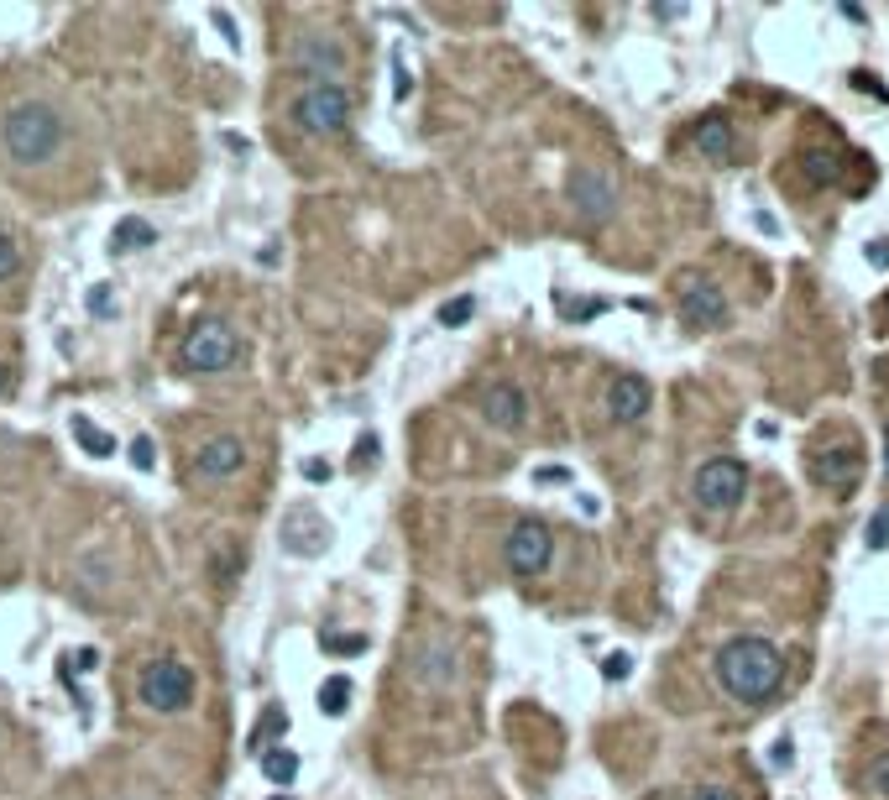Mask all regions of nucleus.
I'll list each match as a JSON object with an SVG mask.
<instances>
[{"mask_svg": "<svg viewBox=\"0 0 889 800\" xmlns=\"http://www.w3.org/2000/svg\"><path fill=\"white\" fill-rule=\"evenodd\" d=\"M806 476L822 487V492H837L848 497L858 487L863 476V450L853 434H837V445H832V434H816L811 445H806Z\"/></svg>", "mask_w": 889, "mask_h": 800, "instance_id": "obj_3", "label": "nucleus"}, {"mask_svg": "<svg viewBox=\"0 0 889 800\" xmlns=\"http://www.w3.org/2000/svg\"><path fill=\"white\" fill-rule=\"evenodd\" d=\"M293 121L314 131V136H336L340 126L351 121V94L340 90V84H314L293 100Z\"/></svg>", "mask_w": 889, "mask_h": 800, "instance_id": "obj_7", "label": "nucleus"}, {"mask_svg": "<svg viewBox=\"0 0 889 800\" xmlns=\"http://www.w3.org/2000/svg\"><path fill=\"white\" fill-rule=\"evenodd\" d=\"M319 644L330 648V654H362V648H367V633H336V628H325Z\"/></svg>", "mask_w": 889, "mask_h": 800, "instance_id": "obj_21", "label": "nucleus"}, {"mask_svg": "<svg viewBox=\"0 0 889 800\" xmlns=\"http://www.w3.org/2000/svg\"><path fill=\"white\" fill-rule=\"evenodd\" d=\"M534 482H539V487H565V482H571V471H565V465H539V471H534Z\"/></svg>", "mask_w": 889, "mask_h": 800, "instance_id": "obj_27", "label": "nucleus"}, {"mask_svg": "<svg viewBox=\"0 0 889 800\" xmlns=\"http://www.w3.org/2000/svg\"><path fill=\"white\" fill-rule=\"evenodd\" d=\"M262 774H267V785H293V774H299V753H288V748H267V753H262Z\"/></svg>", "mask_w": 889, "mask_h": 800, "instance_id": "obj_16", "label": "nucleus"}, {"mask_svg": "<svg viewBox=\"0 0 889 800\" xmlns=\"http://www.w3.org/2000/svg\"><path fill=\"white\" fill-rule=\"evenodd\" d=\"M717 685L743 701V707H759L769 701L774 691H780V680H785V654L759 639V633H743V639H728V644L717 648Z\"/></svg>", "mask_w": 889, "mask_h": 800, "instance_id": "obj_1", "label": "nucleus"}, {"mask_svg": "<svg viewBox=\"0 0 889 800\" xmlns=\"http://www.w3.org/2000/svg\"><path fill=\"white\" fill-rule=\"evenodd\" d=\"M879 314H885V330H889V293H885V304H879Z\"/></svg>", "mask_w": 889, "mask_h": 800, "instance_id": "obj_35", "label": "nucleus"}, {"mask_svg": "<svg viewBox=\"0 0 889 800\" xmlns=\"http://www.w3.org/2000/svg\"><path fill=\"white\" fill-rule=\"evenodd\" d=\"M74 439H79L90 456H110V450H116V439H110L105 430H94L90 419H74Z\"/></svg>", "mask_w": 889, "mask_h": 800, "instance_id": "obj_19", "label": "nucleus"}, {"mask_svg": "<svg viewBox=\"0 0 889 800\" xmlns=\"http://www.w3.org/2000/svg\"><path fill=\"white\" fill-rule=\"evenodd\" d=\"M800 173L822 188V184H832V178L842 173V157L832 152V147H806V152H800Z\"/></svg>", "mask_w": 889, "mask_h": 800, "instance_id": "obj_15", "label": "nucleus"}, {"mask_svg": "<svg viewBox=\"0 0 889 800\" xmlns=\"http://www.w3.org/2000/svg\"><path fill=\"white\" fill-rule=\"evenodd\" d=\"M236 356H241V340L236 330L225 325V319H205V325H194L184 340V351H179V361L188 371H225L236 367Z\"/></svg>", "mask_w": 889, "mask_h": 800, "instance_id": "obj_6", "label": "nucleus"}, {"mask_svg": "<svg viewBox=\"0 0 889 800\" xmlns=\"http://www.w3.org/2000/svg\"><path fill=\"white\" fill-rule=\"evenodd\" d=\"M853 90H874V94H879V100H889V90H885V84H874V79H868V74H853Z\"/></svg>", "mask_w": 889, "mask_h": 800, "instance_id": "obj_32", "label": "nucleus"}, {"mask_svg": "<svg viewBox=\"0 0 889 800\" xmlns=\"http://www.w3.org/2000/svg\"><path fill=\"white\" fill-rule=\"evenodd\" d=\"M523 413H528V398H523L513 382H492L487 393H482V419H487L492 430H519Z\"/></svg>", "mask_w": 889, "mask_h": 800, "instance_id": "obj_11", "label": "nucleus"}, {"mask_svg": "<svg viewBox=\"0 0 889 800\" xmlns=\"http://www.w3.org/2000/svg\"><path fill=\"white\" fill-rule=\"evenodd\" d=\"M277 800H288V796H277Z\"/></svg>", "mask_w": 889, "mask_h": 800, "instance_id": "obj_37", "label": "nucleus"}, {"mask_svg": "<svg viewBox=\"0 0 889 800\" xmlns=\"http://www.w3.org/2000/svg\"><path fill=\"white\" fill-rule=\"evenodd\" d=\"M345 707H351V680L330 675L325 685H319V711H325V717H340Z\"/></svg>", "mask_w": 889, "mask_h": 800, "instance_id": "obj_17", "label": "nucleus"}, {"mask_svg": "<svg viewBox=\"0 0 889 800\" xmlns=\"http://www.w3.org/2000/svg\"><path fill=\"white\" fill-rule=\"evenodd\" d=\"M471 314H476V299H471V293H460V299H450V304L440 309V325H445V330H460Z\"/></svg>", "mask_w": 889, "mask_h": 800, "instance_id": "obj_20", "label": "nucleus"}, {"mask_svg": "<svg viewBox=\"0 0 889 800\" xmlns=\"http://www.w3.org/2000/svg\"><path fill=\"white\" fill-rule=\"evenodd\" d=\"M241 461H246V450L236 445V439H210V445L194 456V465H199L205 476H236Z\"/></svg>", "mask_w": 889, "mask_h": 800, "instance_id": "obj_14", "label": "nucleus"}, {"mask_svg": "<svg viewBox=\"0 0 889 800\" xmlns=\"http://www.w3.org/2000/svg\"><path fill=\"white\" fill-rule=\"evenodd\" d=\"M675 299H680V319L685 325H696V330H717L722 319H728V299H722V288L702 273H685L675 283Z\"/></svg>", "mask_w": 889, "mask_h": 800, "instance_id": "obj_9", "label": "nucleus"}, {"mask_svg": "<svg viewBox=\"0 0 889 800\" xmlns=\"http://www.w3.org/2000/svg\"><path fill=\"white\" fill-rule=\"evenodd\" d=\"M131 465H136V471H153V465H157L153 439H131Z\"/></svg>", "mask_w": 889, "mask_h": 800, "instance_id": "obj_26", "label": "nucleus"}, {"mask_svg": "<svg viewBox=\"0 0 889 800\" xmlns=\"http://www.w3.org/2000/svg\"><path fill=\"white\" fill-rule=\"evenodd\" d=\"M0 142H5V157L11 162H22V168H37V162H48V157H58L63 147V116L53 105H42V100H27V105H16L5 126H0Z\"/></svg>", "mask_w": 889, "mask_h": 800, "instance_id": "obj_2", "label": "nucleus"}, {"mask_svg": "<svg viewBox=\"0 0 889 800\" xmlns=\"http://www.w3.org/2000/svg\"><path fill=\"white\" fill-rule=\"evenodd\" d=\"M874 267H889V241H868V251H863Z\"/></svg>", "mask_w": 889, "mask_h": 800, "instance_id": "obj_31", "label": "nucleus"}, {"mask_svg": "<svg viewBox=\"0 0 889 800\" xmlns=\"http://www.w3.org/2000/svg\"><path fill=\"white\" fill-rule=\"evenodd\" d=\"M868 785H874L879 796H889V748L874 759V764H868Z\"/></svg>", "mask_w": 889, "mask_h": 800, "instance_id": "obj_25", "label": "nucleus"}, {"mask_svg": "<svg viewBox=\"0 0 889 800\" xmlns=\"http://www.w3.org/2000/svg\"><path fill=\"white\" fill-rule=\"evenodd\" d=\"M649 382L639 377V371H623V377H613V387H607V413H613V424H639L649 413Z\"/></svg>", "mask_w": 889, "mask_h": 800, "instance_id": "obj_10", "label": "nucleus"}, {"mask_svg": "<svg viewBox=\"0 0 889 800\" xmlns=\"http://www.w3.org/2000/svg\"><path fill=\"white\" fill-rule=\"evenodd\" d=\"M147 241H153V225H147V220H136V215L121 220V225H116V236H110V247H116V251H136V247H147Z\"/></svg>", "mask_w": 889, "mask_h": 800, "instance_id": "obj_18", "label": "nucleus"}, {"mask_svg": "<svg viewBox=\"0 0 889 800\" xmlns=\"http://www.w3.org/2000/svg\"><path fill=\"white\" fill-rule=\"evenodd\" d=\"M554 304H560V314H565V319H591V314H602V309H607L602 299H560V293H554Z\"/></svg>", "mask_w": 889, "mask_h": 800, "instance_id": "obj_22", "label": "nucleus"}, {"mask_svg": "<svg viewBox=\"0 0 889 800\" xmlns=\"http://www.w3.org/2000/svg\"><path fill=\"white\" fill-rule=\"evenodd\" d=\"M116 309V299H110V288L100 283V288H90V314H110Z\"/></svg>", "mask_w": 889, "mask_h": 800, "instance_id": "obj_29", "label": "nucleus"}, {"mask_svg": "<svg viewBox=\"0 0 889 800\" xmlns=\"http://www.w3.org/2000/svg\"><path fill=\"white\" fill-rule=\"evenodd\" d=\"M571 194H576L581 215H591V220L613 215V178H602V173H581V178L571 184Z\"/></svg>", "mask_w": 889, "mask_h": 800, "instance_id": "obj_13", "label": "nucleus"}, {"mask_svg": "<svg viewBox=\"0 0 889 800\" xmlns=\"http://www.w3.org/2000/svg\"><path fill=\"white\" fill-rule=\"evenodd\" d=\"M696 147H702V157H711V162H737V142H733V126H728V116H702L696 121Z\"/></svg>", "mask_w": 889, "mask_h": 800, "instance_id": "obj_12", "label": "nucleus"}, {"mask_svg": "<svg viewBox=\"0 0 889 800\" xmlns=\"http://www.w3.org/2000/svg\"><path fill=\"white\" fill-rule=\"evenodd\" d=\"M696 800H737V796L728 790V785H717V779H711V785H702V790H696Z\"/></svg>", "mask_w": 889, "mask_h": 800, "instance_id": "obj_30", "label": "nucleus"}, {"mask_svg": "<svg viewBox=\"0 0 889 800\" xmlns=\"http://www.w3.org/2000/svg\"><path fill=\"white\" fill-rule=\"evenodd\" d=\"M691 492L702 502L706 513H733L743 492H748V465L737 461V456H717V461H706L696 471V482H691Z\"/></svg>", "mask_w": 889, "mask_h": 800, "instance_id": "obj_4", "label": "nucleus"}, {"mask_svg": "<svg viewBox=\"0 0 889 800\" xmlns=\"http://www.w3.org/2000/svg\"><path fill=\"white\" fill-rule=\"evenodd\" d=\"M550 554H554V534H550V524H539V518L513 524L508 544H502V560H508L513 576H539V570L550 565Z\"/></svg>", "mask_w": 889, "mask_h": 800, "instance_id": "obj_8", "label": "nucleus"}, {"mask_svg": "<svg viewBox=\"0 0 889 800\" xmlns=\"http://www.w3.org/2000/svg\"><path fill=\"white\" fill-rule=\"evenodd\" d=\"M16 267H22V247L11 236H0V277H11Z\"/></svg>", "mask_w": 889, "mask_h": 800, "instance_id": "obj_24", "label": "nucleus"}, {"mask_svg": "<svg viewBox=\"0 0 889 800\" xmlns=\"http://www.w3.org/2000/svg\"><path fill=\"white\" fill-rule=\"evenodd\" d=\"M304 476H309V482H325V476H330V465H325V461H304Z\"/></svg>", "mask_w": 889, "mask_h": 800, "instance_id": "obj_33", "label": "nucleus"}, {"mask_svg": "<svg viewBox=\"0 0 889 800\" xmlns=\"http://www.w3.org/2000/svg\"><path fill=\"white\" fill-rule=\"evenodd\" d=\"M0 387H5V361H0Z\"/></svg>", "mask_w": 889, "mask_h": 800, "instance_id": "obj_36", "label": "nucleus"}, {"mask_svg": "<svg viewBox=\"0 0 889 800\" xmlns=\"http://www.w3.org/2000/svg\"><path fill=\"white\" fill-rule=\"evenodd\" d=\"M136 696L147 711H184L194 701V670L179 659H153L136 680Z\"/></svg>", "mask_w": 889, "mask_h": 800, "instance_id": "obj_5", "label": "nucleus"}, {"mask_svg": "<svg viewBox=\"0 0 889 800\" xmlns=\"http://www.w3.org/2000/svg\"><path fill=\"white\" fill-rule=\"evenodd\" d=\"M754 225H759V230H764V236H780V220H774V215H764V210H759V215H754Z\"/></svg>", "mask_w": 889, "mask_h": 800, "instance_id": "obj_34", "label": "nucleus"}, {"mask_svg": "<svg viewBox=\"0 0 889 800\" xmlns=\"http://www.w3.org/2000/svg\"><path fill=\"white\" fill-rule=\"evenodd\" d=\"M863 544H868V550H889V508H879V513L868 518V534H863Z\"/></svg>", "mask_w": 889, "mask_h": 800, "instance_id": "obj_23", "label": "nucleus"}, {"mask_svg": "<svg viewBox=\"0 0 889 800\" xmlns=\"http://www.w3.org/2000/svg\"><path fill=\"white\" fill-rule=\"evenodd\" d=\"M628 670H633V659H628V654H607V665H602V675H607V680H628Z\"/></svg>", "mask_w": 889, "mask_h": 800, "instance_id": "obj_28", "label": "nucleus"}]
</instances>
